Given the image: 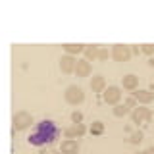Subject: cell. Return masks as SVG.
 I'll return each instance as SVG.
<instances>
[{"instance_id":"cell-1","label":"cell","mask_w":154,"mask_h":154,"mask_svg":"<svg viewBox=\"0 0 154 154\" xmlns=\"http://www.w3.org/2000/svg\"><path fill=\"white\" fill-rule=\"evenodd\" d=\"M56 137H58L56 125L52 122H48V119H45V122H41L37 125V131L29 137V143L31 144H48V143L54 141Z\"/></svg>"},{"instance_id":"cell-2","label":"cell","mask_w":154,"mask_h":154,"mask_svg":"<svg viewBox=\"0 0 154 154\" xmlns=\"http://www.w3.org/2000/svg\"><path fill=\"white\" fill-rule=\"evenodd\" d=\"M64 98H66L67 104L77 106V104H81V102L85 100V93H83V89H81V87L69 85V87L66 89V93H64Z\"/></svg>"},{"instance_id":"cell-3","label":"cell","mask_w":154,"mask_h":154,"mask_svg":"<svg viewBox=\"0 0 154 154\" xmlns=\"http://www.w3.org/2000/svg\"><path fill=\"white\" fill-rule=\"evenodd\" d=\"M29 125H33V116L29 114V112H17V114H14V118H12L14 131H23V129H27Z\"/></svg>"},{"instance_id":"cell-4","label":"cell","mask_w":154,"mask_h":154,"mask_svg":"<svg viewBox=\"0 0 154 154\" xmlns=\"http://www.w3.org/2000/svg\"><path fill=\"white\" fill-rule=\"evenodd\" d=\"M131 46L127 45H114L112 46V58L116 62H129V58H131Z\"/></svg>"},{"instance_id":"cell-5","label":"cell","mask_w":154,"mask_h":154,"mask_svg":"<svg viewBox=\"0 0 154 154\" xmlns=\"http://www.w3.org/2000/svg\"><path fill=\"white\" fill-rule=\"evenodd\" d=\"M131 119L133 123H148L152 119V112L150 108H144V106H137L131 112Z\"/></svg>"},{"instance_id":"cell-6","label":"cell","mask_w":154,"mask_h":154,"mask_svg":"<svg viewBox=\"0 0 154 154\" xmlns=\"http://www.w3.org/2000/svg\"><path fill=\"white\" fill-rule=\"evenodd\" d=\"M102 98H104V102H106V104L118 106V104H119V100H122V89H119V87H116V85L108 87V89L104 91Z\"/></svg>"},{"instance_id":"cell-7","label":"cell","mask_w":154,"mask_h":154,"mask_svg":"<svg viewBox=\"0 0 154 154\" xmlns=\"http://www.w3.org/2000/svg\"><path fill=\"white\" fill-rule=\"evenodd\" d=\"M87 133V127L83 123H77V125H71V127H67V129H64V137L66 139H77V137H83V135Z\"/></svg>"},{"instance_id":"cell-8","label":"cell","mask_w":154,"mask_h":154,"mask_svg":"<svg viewBox=\"0 0 154 154\" xmlns=\"http://www.w3.org/2000/svg\"><path fill=\"white\" fill-rule=\"evenodd\" d=\"M75 64H77V60L69 54H64L60 58V69L64 73H75Z\"/></svg>"},{"instance_id":"cell-9","label":"cell","mask_w":154,"mask_h":154,"mask_svg":"<svg viewBox=\"0 0 154 154\" xmlns=\"http://www.w3.org/2000/svg\"><path fill=\"white\" fill-rule=\"evenodd\" d=\"M135 96V100H137L139 104H143V106H146V104H150L152 100H154V93H150V91H135L133 93Z\"/></svg>"},{"instance_id":"cell-10","label":"cell","mask_w":154,"mask_h":154,"mask_svg":"<svg viewBox=\"0 0 154 154\" xmlns=\"http://www.w3.org/2000/svg\"><path fill=\"white\" fill-rule=\"evenodd\" d=\"M91 89H93V93H98V94H104L106 91V81L102 75H93V79H91Z\"/></svg>"},{"instance_id":"cell-11","label":"cell","mask_w":154,"mask_h":154,"mask_svg":"<svg viewBox=\"0 0 154 154\" xmlns=\"http://www.w3.org/2000/svg\"><path fill=\"white\" fill-rule=\"evenodd\" d=\"M91 64L87 60H77V64H75V75L77 77H89L91 75Z\"/></svg>"},{"instance_id":"cell-12","label":"cell","mask_w":154,"mask_h":154,"mask_svg":"<svg viewBox=\"0 0 154 154\" xmlns=\"http://www.w3.org/2000/svg\"><path fill=\"white\" fill-rule=\"evenodd\" d=\"M60 152L62 154H77L79 152V143L77 141H71V139H66L60 146Z\"/></svg>"},{"instance_id":"cell-13","label":"cell","mask_w":154,"mask_h":154,"mask_svg":"<svg viewBox=\"0 0 154 154\" xmlns=\"http://www.w3.org/2000/svg\"><path fill=\"white\" fill-rule=\"evenodd\" d=\"M122 85H123V89H127V91H137V87H139V75H135V73L125 75L123 79H122Z\"/></svg>"},{"instance_id":"cell-14","label":"cell","mask_w":154,"mask_h":154,"mask_svg":"<svg viewBox=\"0 0 154 154\" xmlns=\"http://www.w3.org/2000/svg\"><path fill=\"white\" fill-rule=\"evenodd\" d=\"M85 46L87 45H79V42H67V45H62V48L66 50V54H69V56H75V54L85 52Z\"/></svg>"},{"instance_id":"cell-15","label":"cell","mask_w":154,"mask_h":154,"mask_svg":"<svg viewBox=\"0 0 154 154\" xmlns=\"http://www.w3.org/2000/svg\"><path fill=\"white\" fill-rule=\"evenodd\" d=\"M98 52H100V46L98 45H87L85 46V60L87 62H93V60H98Z\"/></svg>"},{"instance_id":"cell-16","label":"cell","mask_w":154,"mask_h":154,"mask_svg":"<svg viewBox=\"0 0 154 154\" xmlns=\"http://www.w3.org/2000/svg\"><path fill=\"white\" fill-rule=\"evenodd\" d=\"M133 110H129L125 104H118V106H114V116L116 118H123V116H127V114H131Z\"/></svg>"},{"instance_id":"cell-17","label":"cell","mask_w":154,"mask_h":154,"mask_svg":"<svg viewBox=\"0 0 154 154\" xmlns=\"http://www.w3.org/2000/svg\"><path fill=\"white\" fill-rule=\"evenodd\" d=\"M144 141V133L143 131H135V133H131V137H129V143L131 144H141Z\"/></svg>"},{"instance_id":"cell-18","label":"cell","mask_w":154,"mask_h":154,"mask_svg":"<svg viewBox=\"0 0 154 154\" xmlns=\"http://www.w3.org/2000/svg\"><path fill=\"white\" fill-rule=\"evenodd\" d=\"M91 133L93 135H102L104 133V123L102 122H93V125H91Z\"/></svg>"},{"instance_id":"cell-19","label":"cell","mask_w":154,"mask_h":154,"mask_svg":"<svg viewBox=\"0 0 154 154\" xmlns=\"http://www.w3.org/2000/svg\"><path fill=\"white\" fill-rule=\"evenodd\" d=\"M110 56H112V52H108V48L100 46V52H98V60H100V62H106V60H108Z\"/></svg>"},{"instance_id":"cell-20","label":"cell","mask_w":154,"mask_h":154,"mask_svg":"<svg viewBox=\"0 0 154 154\" xmlns=\"http://www.w3.org/2000/svg\"><path fill=\"white\" fill-rule=\"evenodd\" d=\"M141 52H144L146 56H154V45H141Z\"/></svg>"},{"instance_id":"cell-21","label":"cell","mask_w":154,"mask_h":154,"mask_svg":"<svg viewBox=\"0 0 154 154\" xmlns=\"http://www.w3.org/2000/svg\"><path fill=\"white\" fill-rule=\"evenodd\" d=\"M137 100H135V96H127V98H125V106H127V108L129 110H135V108H137Z\"/></svg>"},{"instance_id":"cell-22","label":"cell","mask_w":154,"mask_h":154,"mask_svg":"<svg viewBox=\"0 0 154 154\" xmlns=\"http://www.w3.org/2000/svg\"><path fill=\"white\" fill-rule=\"evenodd\" d=\"M71 122H73V125L81 123V122H83V114H81V112H73V114H71Z\"/></svg>"},{"instance_id":"cell-23","label":"cell","mask_w":154,"mask_h":154,"mask_svg":"<svg viewBox=\"0 0 154 154\" xmlns=\"http://www.w3.org/2000/svg\"><path fill=\"white\" fill-rule=\"evenodd\" d=\"M131 52H135V54H139V52H141V48H139L137 45H133V48H131Z\"/></svg>"},{"instance_id":"cell-24","label":"cell","mask_w":154,"mask_h":154,"mask_svg":"<svg viewBox=\"0 0 154 154\" xmlns=\"http://www.w3.org/2000/svg\"><path fill=\"white\" fill-rule=\"evenodd\" d=\"M148 64H150V66H152V67H154V56H152V58H150V60H148Z\"/></svg>"},{"instance_id":"cell-25","label":"cell","mask_w":154,"mask_h":154,"mask_svg":"<svg viewBox=\"0 0 154 154\" xmlns=\"http://www.w3.org/2000/svg\"><path fill=\"white\" fill-rule=\"evenodd\" d=\"M146 152H148V154H154V146H150V148H148Z\"/></svg>"},{"instance_id":"cell-26","label":"cell","mask_w":154,"mask_h":154,"mask_svg":"<svg viewBox=\"0 0 154 154\" xmlns=\"http://www.w3.org/2000/svg\"><path fill=\"white\" fill-rule=\"evenodd\" d=\"M137 154H148V152H146V150H144V152H137Z\"/></svg>"},{"instance_id":"cell-27","label":"cell","mask_w":154,"mask_h":154,"mask_svg":"<svg viewBox=\"0 0 154 154\" xmlns=\"http://www.w3.org/2000/svg\"><path fill=\"white\" fill-rule=\"evenodd\" d=\"M54 154H62V152H54Z\"/></svg>"}]
</instances>
